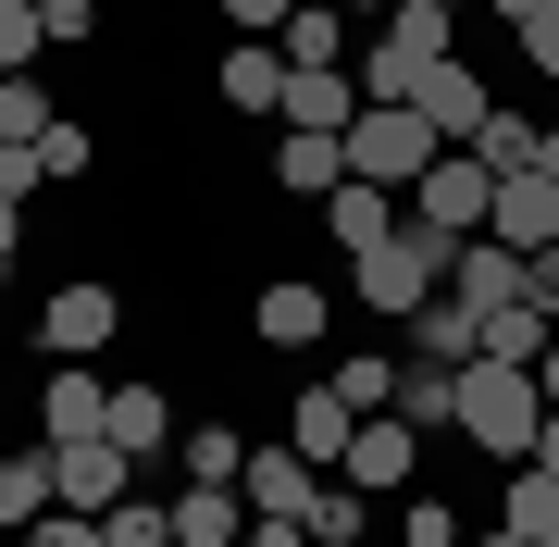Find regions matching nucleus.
Returning <instances> with one entry per match:
<instances>
[{"label":"nucleus","mask_w":559,"mask_h":547,"mask_svg":"<svg viewBox=\"0 0 559 547\" xmlns=\"http://www.w3.org/2000/svg\"><path fill=\"white\" fill-rule=\"evenodd\" d=\"M323 224H336V249H348V262H360V249H385V237H399V224H411V212H399V200H385V187H360V175H348V187H336V200H323Z\"/></svg>","instance_id":"nucleus-23"},{"label":"nucleus","mask_w":559,"mask_h":547,"mask_svg":"<svg viewBox=\"0 0 559 547\" xmlns=\"http://www.w3.org/2000/svg\"><path fill=\"white\" fill-rule=\"evenodd\" d=\"M460 547H522V535H510V523H498V535H460Z\"/></svg>","instance_id":"nucleus-48"},{"label":"nucleus","mask_w":559,"mask_h":547,"mask_svg":"<svg viewBox=\"0 0 559 547\" xmlns=\"http://www.w3.org/2000/svg\"><path fill=\"white\" fill-rule=\"evenodd\" d=\"M274 124H299V138H348L360 124V75L336 62V75H286V112Z\"/></svg>","instance_id":"nucleus-17"},{"label":"nucleus","mask_w":559,"mask_h":547,"mask_svg":"<svg viewBox=\"0 0 559 547\" xmlns=\"http://www.w3.org/2000/svg\"><path fill=\"white\" fill-rule=\"evenodd\" d=\"M498 523H510L522 547H559V473H535V461H510V486H498Z\"/></svg>","instance_id":"nucleus-24"},{"label":"nucleus","mask_w":559,"mask_h":547,"mask_svg":"<svg viewBox=\"0 0 559 547\" xmlns=\"http://www.w3.org/2000/svg\"><path fill=\"white\" fill-rule=\"evenodd\" d=\"M535 473H559V411H547V424H535Z\"/></svg>","instance_id":"nucleus-44"},{"label":"nucleus","mask_w":559,"mask_h":547,"mask_svg":"<svg viewBox=\"0 0 559 547\" xmlns=\"http://www.w3.org/2000/svg\"><path fill=\"white\" fill-rule=\"evenodd\" d=\"M510 38H522V75H559V0H535Z\"/></svg>","instance_id":"nucleus-39"},{"label":"nucleus","mask_w":559,"mask_h":547,"mask_svg":"<svg viewBox=\"0 0 559 547\" xmlns=\"http://www.w3.org/2000/svg\"><path fill=\"white\" fill-rule=\"evenodd\" d=\"M112 424V373H75V361H50L38 373V436L62 448V436H100Z\"/></svg>","instance_id":"nucleus-15"},{"label":"nucleus","mask_w":559,"mask_h":547,"mask_svg":"<svg viewBox=\"0 0 559 547\" xmlns=\"http://www.w3.org/2000/svg\"><path fill=\"white\" fill-rule=\"evenodd\" d=\"M38 38L50 50H87V38H100V0H38Z\"/></svg>","instance_id":"nucleus-38"},{"label":"nucleus","mask_w":559,"mask_h":547,"mask_svg":"<svg viewBox=\"0 0 559 547\" xmlns=\"http://www.w3.org/2000/svg\"><path fill=\"white\" fill-rule=\"evenodd\" d=\"M175 461H187V486H237V473H249V436L237 424H187Z\"/></svg>","instance_id":"nucleus-30"},{"label":"nucleus","mask_w":559,"mask_h":547,"mask_svg":"<svg viewBox=\"0 0 559 547\" xmlns=\"http://www.w3.org/2000/svg\"><path fill=\"white\" fill-rule=\"evenodd\" d=\"M274 187H286V200H336V187H348V138H299V124H286V138H274Z\"/></svg>","instance_id":"nucleus-18"},{"label":"nucleus","mask_w":559,"mask_h":547,"mask_svg":"<svg viewBox=\"0 0 559 547\" xmlns=\"http://www.w3.org/2000/svg\"><path fill=\"white\" fill-rule=\"evenodd\" d=\"M399 373H411V361H399V348H348V361H336V373H323V385H336V399L360 411V424H373V411H399Z\"/></svg>","instance_id":"nucleus-25"},{"label":"nucleus","mask_w":559,"mask_h":547,"mask_svg":"<svg viewBox=\"0 0 559 547\" xmlns=\"http://www.w3.org/2000/svg\"><path fill=\"white\" fill-rule=\"evenodd\" d=\"M138 473H150V461H124L112 436H62V448H50V486H62L50 510H112V498H138Z\"/></svg>","instance_id":"nucleus-7"},{"label":"nucleus","mask_w":559,"mask_h":547,"mask_svg":"<svg viewBox=\"0 0 559 547\" xmlns=\"http://www.w3.org/2000/svg\"><path fill=\"white\" fill-rule=\"evenodd\" d=\"M25 262V200H0V274Z\"/></svg>","instance_id":"nucleus-43"},{"label":"nucleus","mask_w":559,"mask_h":547,"mask_svg":"<svg viewBox=\"0 0 559 547\" xmlns=\"http://www.w3.org/2000/svg\"><path fill=\"white\" fill-rule=\"evenodd\" d=\"M522 286H535V311H547V324H559V237L535 249V262H522Z\"/></svg>","instance_id":"nucleus-42"},{"label":"nucleus","mask_w":559,"mask_h":547,"mask_svg":"<svg viewBox=\"0 0 559 547\" xmlns=\"http://www.w3.org/2000/svg\"><path fill=\"white\" fill-rule=\"evenodd\" d=\"M348 274H360V311L411 324V311H423V299L448 286V237H423V224H399V237H385V249H360Z\"/></svg>","instance_id":"nucleus-4"},{"label":"nucleus","mask_w":559,"mask_h":547,"mask_svg":"<svg viewBox=\"0 0 559 547\" xmlns=\"http://www.w3.org/2000/svg\"><path fill=\"white\" fill-rule=\"evenodd\" d=\"M336 13H348V25H385V13H399V0H336Z\"/></svg>","instance_id":"nucleus-46"},{"label":"nucleus","mask_w":559,"mask_h":547,"mask_svg":"<svg viewBox=\"0 0 559 547\" xmlns=\"http://www.w3.org/2000/svg\"><path fill=\"white\" fill-rule=\"evenodd\" d=\"M286 13H299V0H224V25H237V38H286Z\"/></svg>","instance_id":"nucleus-41"},{"label":"nucleus","mask_w":559,"mask_h":547,"mask_svg":"<svg viewBox=\"0 0 559 547\" xmlns=\"http://www.w3.org/2000/svg\"><path fill=\"white\" fill-rule=\"evenodd\" d=\"M360 523H373V498H360L348 473H336V486L311 498V523H299V535H323V547H360Z\"/></svg>","instance_id":"nucleus-32"},{"label":"nucleus","mask_w":559,"mask_h":547,"mask_svg":"<svg viewBox=\"0 0 559 547\" xmlns=\"http://www.w3.org/2000/svg\"><path fill=\"white\" fill-rule=\"evenodd\" d=\"M485 13H498V25H522V13H535V0H485Z\"/></svg>","instance_id":"nucleus-47"},{"label":"nucleus","mask_w":559,"mask_h":547,"mask_svg":"<svg viewBox=\"0 0 559 547\" xmlns=\"http://www.w3.org/2000/svg\"><path fill=\"white\" fill-rule=\"evenodd\" d=\"M249 535V486H175V547H237Z\"/></svg>","instance_id":"nucleus-19"},{"label":"nucleus","mask_w":559,"mask_h":547,"mask_svg":"<svg viewBox=\"0 0 559 547\" xmlns=\"http://www.w3.org/2000/svg\"><path fill=\"white\" fill-rule=\"evenodd\" d=\"M323 324H336V299H323L311 274H261V299H249L261 348H323Z\"/></svg>","instance_id":"nucleus-9"},{"label":"nucleus","mask_w":559,"mask_h":547,"mask_svg":"<svg viewBox=\"0 0 559 547\" xmlns=\"http://www.w3.org/2000/svg\"><path fill=\"white\" fill-rule=\"evenodd\" d=\"M559 324L535 299H510V311H473V361H510V373H535V348H547Z\"/></svg>","instance_id":"nucleus-21"},{"label":"nucleus","mask_w":559,"mask_h":547,"mask_svg":"<svg viewBox=\"0 0 559 547\" xmlns=\"http://www.w3.org/2000/svg\"><path fill=\"white\" fill-rule=\"evenodd\" d=\"M112 336H124V286L112 274H62L38 299V348H50V361H100Z\"/></svg>","instance_id":"nucleus-5"},{"label":"nucleus","mask_w":559,"mask_h":547,"mask_svg":"<svg viewBox=\"0 0 559 547\" xmlns=\"http://www.w3.org/2000/svg\"><path fill=\"white\" fill-rule=\"evenodd\" d=\"M485 237L535 262V249L559 237V175H547V163H535V175H498V212H485Z\"/></svg>","instance_id":"nucleus-10"},{"label":"nucleus","mask_w":559,"mask_h":547,"mask_svg":"<svg viewBox=\"0 0 559 547\" xmlns=\"http://www.w3.org/2000/svg\"><path fill=\"white\" fill-rule=\"evenodd\" d=\"M25 547H112V523H100V510H38Z\"/></svg>","instance_id":"nucleus-35"},{"label":"nucleus","mask_w":559,"mask_h":547,"mask_svg":"<svg viewBox=\"0 0 559 547\" xmlns=\"http://www.w3.org/2000/svg\"><path fill=\"white\" fill-rule=\"evenodd\" d=\"M399 424L460 436V373H448V361H411V373H399Z\"/></svg>","instance_id":"nucleus-28"},{"label":"nucleus","mask_w":559,"mask_h":547,"mask_svg":"<svg viewBox=\"0 0 559 547\" xmlns=\"http://www.w3.org/2000/svg\"><path fill=\"white\" fill-rule=\"evenodd\" d=\"M50 38H38V0H0V75H25Z\"/></svg>","instance_id":"nucleus-37"},{"label":"nucleus","mask_w":559,"mask_h":547,"mask_svg":"<svg viewBox=\"0 0 559 547\" xmlns=\"http://www.w3.org/2000/svg\"><path fill=\"white\" fill-rule=\"evenodd\" d=\"M411 112L436 124L448 150H473V138H485V112H498V87H485L473 62H436V75H423V100H411Z\"/></svg>","instance_id":"nucleus-12"},{"label":"nucleus","mask_w":559,"mask_h":547,"mask_svg":"<svg viewBox=\"0 0 559 547\" xmlns=\"http://www.w3.org/2000/svg\"><path fill=\"white\" fill-rule=\"evenodd\" d=\"M50 124H62V112H50L38 75H0V138H50Z\"/></svg>","instance_id":"nucleus-33"},{"label":"nucleus","mask_w":559,"mask_h":547,"mask_svg":"<svg viewBox=\"0 0 559 547\" xmlns=\"http://www.w3.org/2000/svg\"><path fill=\"white\" fill-rule=\"evenodd\" d=\"M448 299H460V311H510V299H535V286H522V249L460 237V249H448Z\"/></svg>","instance_id":"nucleus-13"},{"label":"nucleus","mask_w":559,"mask_h":547,"mask_svg":"<svg viewBox=\"0 0 559 547\" xmlns=\"http://www.w3.org/2000/svg\"><path fill=\"white\" fill-rule=\"evenodd\" d=\"M473 163H485V175H535V163H547V124L498 100V112H485V138H473Z\"/></svg>","instance_id":"nucleus-27"},{"label":"nucleus","mask_w":559,"mask_h":547,"mask_svg":"<svg viewBox=\"0 0 559 547\" xmlns=\"http://www.w3.org/2000/svg\"><path fill=\"white\" fill-rule=\"evenodd\" d=\"M50 163H38V138H0V200H38Z\"/></svg>","instance_id":"nucleus-40"},{"label":"nucleus","mask_w":559,"mask_h":547,"mask_svg":"<svg viewBox=\"0 0 559 547\" xmlns=\"http://www.w3.org/2000/svg\"><path fill=\"white\" fill-rule=\"evenodd\" d=\"M436 62H460V13L399 0V13L360 38V100H423V75H436Z\"/></svg>","instance_id":"nucleus-2"},{"label":"nucleus","mask_w":559,"mask_h":547,"mask_svg":"<svg viewBox=\"0 0 559 547\" xmlns=\"http://www.w3.org/2000/svg\"><path fill=\"white\" fill-rule=\"evenodd\" d=\"M535 424H547V385L510 373V361H460V448H485V461H535Z\"/></svg>","instance_id":"nucleus-1"},{"label":"nucleus","mask_w":559,"mask_h":547,"mask_svg":"<svg viewBox=\"0 0 559 547\" xmlns=\"http://www.w3.org/2000/svg\"><path fill=\"white\" fill-rule=\"evenodd\" d=\"M311 547H323V535H311Z\"/></svg>","instance_id":"nucleus-50"},{"label":"nucleus","mask_w":559,"mask_h":547,"mask_svg":"<svg viewBox=\"0 0 559 547\" xmlns=\"http://www.w3.org/2000/svg\"><path fill=\"white\" fill-rule=\"evenodd\" d=\"M399 547H460V510L448 498H399Z\"/></svg>","instance_id":"nucleus-36"},{"label":"nucleus","mask_w":559,"mask_h":547,"mask_svg":"<svg viewBox=\"0 0 559 547\" xmlns=\"http://www.w3.org/2000/svg\"><path fill=\"white\" fill-rule=\"evenodd\" d=\"M436 150H448V138H436L411 100H360V124H348V175L385 187V200H411V187L436 175Z\"/></svg>","instance_id":"nucleus-3"},{"label":"nucleus","mask_w":559,"mask_h":547,"mask_svg":"<svg viewBox=\"0 0 559 547\" xmlns=\"http://www.w3.org/2000/svg\"><path fill=\"white\" fill-rule=\"evenodd\" d=\"M485 212H498V175H485L473 163V150H436V175H423L411 187V224H423V237H485Z\"/></svg>","instance_id":"nucleus-6"},{"label":"nucleus","mask_w":559,"mask_h":547,"mask_svg":"<svg viewBox=\"0 0 559 547\" xmlns=\"http://www.w3.org/2000/svg\"><path fill=\"white\" fill-rule=\"evenodd\" d=\"M411 361H448V373H460V361H473V311H460V299H448V286H436V299H423V311H411Z\"/></svg>","instance_id":"nucleus-29"},{"label":"nucleus","mask_w":559,"mask_h":547,"mask_svg":"<svg viewBox=\"0 0 559 547\" xmlns=\"http://www.w3.org/2000/svg\"><path fill=\"white\" fill-rule=\"evenodd\" d=\"M50 498H62V486H50V436H38V448H13V461H0V535H25Z\"/></svg>","instance_id":"nucleus-26"},{"label":"nucleus","mask_w":559,"mask_h":547,"mask_svg":"<svg viewBox=\"0 0 559 547\" xmlns=\"http://www.w3.org/2000/svg\"><path fill=\"white\" fill-rule=\"evenodd\" d=\"M237 486H249V510H261V523H311V498H323V473L299 461V448H249V473H237Z\"/></svg>","instance_id":"nucleus-11"},{"label":"nucleus","mask_w":559,"mask_h":547,"mask_svg":"<svg viewBox=\"0 0 559 547\" xmlns=\"http://www.w3.org/2000/svg\"><path fill=\"white\" fill-rule=\"evenodd\" d=\"M348 436H360V411H348V399H336V385H323V373H311V385H299V399H286V448H299V461H311V473H336V461H348Z\"/></svg>","instance_id":"nucleus-14"},{"label":"nucleus","mask_w":559,"mask_h":547,"mask_svg":"<svg viewBox=\"0 0 559 547\" xmlns=\"http://www.w3.org/2000/svg\"><path fill=\"white\" fill-rule=\"evenodd\" d=\"M100 523H112V547H175V498H162V486H138V498H112Z\"/></svg>","instance_id":"nucleus-31"},{"label":"nucleus","mask_w":559,"mask_h":547,"mask_svg":"<svg viewBox=\"0 0 559 547\" xmlns=\"http://www.w3.org/2000/svg\"><path fill=\"white\" fill-rule=\"evenodd\" d=\"M336 473H348L360 498H411V473H423V424H399V411H373V424L348 436V461H336Z\"/></svg>","instance_id":"nucleus-8"},{"label":"nucleus","mask_w":559,"mask_h":547,"mask_svg":"<svg viewBox=\"0 0 559 547\" xmlns=\"http://www.w3.org/2000/svg\"><path fill=\"white\" fill-rule=\"evenodd\" d=\"M274 50H286V75H336V62H348V13H336V0H299Z\"/></svg>","instance_id":"nucleus-20"},{"label":"nucleus","mask_w":559,"mask_h":547,"mask_svg":"<svg viewBox=\"0 0 559 547\" xmlns=\"http://www.w3.org/2000/svg\"><path fill=\"white\" fill-rule=\"evenodd\" d=\"M112 448H124V461H162V448H175L187 424H175V411H162V385H112V424H100Z\"/></svg>","instance_id":"nucleus-22"},{"label":"nucleus","mask_w":559,"mask_h":547,"mask_svg":"<svg viewBox=\"0 0 559 547\" xmlns=\"http://www.w3.org/2000/svg\"><path fill=\"white\" fill-rule=\"evenodd\" d=\"M38 163H50V187H75L87 163H100V138H87V124H75V112H62V124H50V138H38Z\"/></svg>","instance_id":"nucleus-34"},{"label":"nucleus","mask_w":559,"mask_h":547,"mask_svg":"<svg viewBox=\"0 0 559 547\" xmlns=\"http://www.w3.org/2000/svg\"><path fill=\"white\" fill-rule=\"evenodd\" d=\"M436 13H460V0H436Z\"/></svg>","instance_id":"nucleus-49"},{"label":"nucleus","mask_w":559,"mask_h":547,"mask_svg":"<svg viewBox=\"0 0 559 547\" xmlns=\"http://www.w3.org/2000/svg\"><path fill=\"white\" fill-rule=\"evenodd\" d=\"M535 385H547V411H559V336H547V348H535Z\"/></svg>","instance_id":"nucleus-45"},{"label":"nucleus","mask_w":559,"mask_h":547,"mask_svg":"<svg viewBox=\"0 0 559 547\" xmlns=\"http://www.w3.org/2000/svg\"><path fill=\"white\" fill-rule=\"evenodd\" d=\"M212 87H224V112H286V50L274 38H237L212 62Z\"/></svg>","instance_id":"nucleus-16"}]
</instances>
